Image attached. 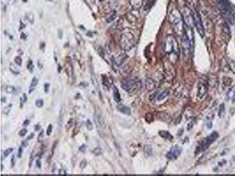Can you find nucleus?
Wrapping results in <instances>:
<instances>
[{"instance_id":"1","label":"nucleus","mask_w":235,"mask_h":176,"mask_svg":"<svg viewBox=\"0 0 235 176\" xmlns=\"http://www.w3.org/2000/svg\"><path fill=\"white\" fill-rule=\"evenodd\" d=\"M170 23L174 28L176 33L181 34L184 33V22L183 17L177 9H173L169 15Z\"/></svg>"},{"instance_id":"2","label":"nucleus","mask_w":235,"mask_h":176,"mask_svg":"<svg viewBox=\"0 0 235 176\" xmlns=\"http://www.w3.org/2000/svg\"><path fill=\"white\" fill-rule=\"evenodd\" d=\"M165 52L169 56L170 61L174 62L176 61L179 48L176 39L172 35H169L166 37L165 45Z\"/></svg>"},{"instance_id":"3","label":"nucleus","mask_w":235,"mask_h":176,"mask_svg":"<svg viewBox=\"0 0 235 176\" xmlns=\"http://www.w3.org/2000/svg\"><path fill=\"white\" fill-rule=\"evenodd\" d=\"M218 7L226 21L233 24L234 21V12L229 0H218Z\"/></svg>"},{"instance_id":"4","label":"nucleus","mask_w":235,"mask_h":176,"mask_svg":"<svg viewBox=\"0 0 235 176\" xmlns=\"http://www.w3.org/2000/svg\"><path fill=\"white\" fill-rule=\"evenodd\" d=\"M121 48L124 51H129L135 45V38L130 31H126L122 34L119 41Z\"/></svg>"},{"instance_id":"5","label":"nucleus","mask_w":235,"mask_h":176,"mask_svg":"<svg viewBox=\"0 0 235 176\" xmlns=\"http://www.w3.org/2000/svg\"><path fill=\"white\" fill-rule=\"evenodd\" d=\"M218 137L219 135L216 132H213L211 134H210L208 136H207L206 138H203V140L200 143L199 145L196 149V152L197 153H199L206 150L209 147L210 145L218 138Z\"/></svg>"},{"instance_id":"6","label":"nucleus","mask_w":235,"mask_h":176,"mask_svg":"<svg viewBox=\"0 0 235 176\" xmlns=\"http://www.w3.org/2000/svg\"><path fill=\"white\" fill-rule=\"evenodd\" d=\"M193 19H194V26L196 28L197 33H199L200 36L203 38L205 34V29L203 25V22L202 21V17L199 14V12L196 9H194L192 11Z\"/></svg>"},{"instance_id":"7","label":"nucleus","mask_w":235,"mask_h":176,"mask_svg":"<svg viewBox=\"0 0 235 176\" xmlns=\"http://www.w3.org/2000/svg\"><path fill=\"white\" fill-rule=\"evenodd\" d=\"M140 82H135L132 79L127 78L122 82L121 87L127 92H131L133 90H138L140 87Z\"/></svg>"},{"instance_id":"8","label":"nucleus","mask_w":235,"mask_h":176,"mask_svg":"<svg viewBox=\"0 0 235 176\" xmlns=\"http://www.w3.org/2000/svg\"><path fill=\"white\" fill-rule=\"evenodd\" d=\"M182 49L184 55L186 57H188L190 55V52H192L193 49L192 48L191 43H190V39L187 34L184 33L182 35Z\"/></svg>"},{"instance_id":"9","label":"nucleus","mask_w":235,"mask_h":176,"mask_svg":"<svg viewBox=\"0 0 235 176\" xmlns=\"http://www.w3.org/2000/svg\"><path fill=\"white\" fill-rule=\"evenodd\" d=\"M207 82L206 79H201L199 80L197 87V96L200 98L204 97L207 92Z\"/></svg>"},{"instance_id":"10","label":"nucleus","mask_w":235,"mask_h":176,"mask_svg":"<svg viewBox=\"0 0 235 176\" xmlns=\"http://www.w3.org/2000/svg\"><path fill=\"white\" fill-rule=\"evenodd\" d=\"M182 152V148L177 146H174L170 148L166 155V157L170 160H176L180 155Z\"/></svg>"},{"instance_id":"11","label":"nucleus","mask_w":235,"mask_h":176,"mask_svg":"<svg viewBox=\"0 0 235 176\" xmlns=\"http://www.w3.org/2000/svg\"><path fill=\"white\" fill-rule=\"evenodd\" d=\"M128 58V55L125 54H122L117 56V58L114 59L113 61L112 67L113 69L115 71H117L118 68L122 66L125 62L127 60Z\"/></svg>"},{"instance_id":"12","label":"nucleus","mask_w":235,"mask_h":176,"mask_svg":"<svg viewBox=\"0 0 235 176\" xmlns=\"http://www.w3.org/2000/svg\"><path fill=\"white\" fill-rule=\"evenodd\" d=\"M93 120L95 121L96 127H97V128L99 129H102L105 128V125L104 120H103L102 116H101L100 114L95 113V115L94 116L93 118Z\"/></svg>"},{"instance_id":"13","label":"nucleus","mask_w":235,"mask_h":176,"mask_svg":"<svg viewBox=\"0 0 235 176\" xmlns=\"http://www.w3.org/2000/svg\"><path fill=\"white\" fill-rule=\"evenodd\" d=\"M145 86L148 91H152L155 88V82L151 78H148L145 82Z\"/></svg>"},{"instance_id":"14","label":"nucleus","mask_w":235,"mask_h":176,"mask_svg":"<svg viewBox=\"0 0 235 176\" xmlns=\"http://www.w3.org/2000/svg\"><path fill=\"white\" fill-rule=\"evenodd\" d=\"M130 6L133 9H138L142 7L143 0H129Z\"/></svg>"},{"instance_id":"15","label":"nucleus","mask_w":235,"mask_h":176,"mask_svg":"<svg viewBox=\"0 0 235 176\" xmlns=\"http://www.w3.org/2000/svg\"><path fill=\"white\" fill-rule=\"evenodd\" d=\"M65 71L67 73L69 78H72L74 77V72L73 66L72 65V64L70 62H68L65 65Z\"/></svg>"},{"instance_id":"16","label":"nucleus","mask_w":235,"mask_h":176,"mask_svg":"<svg viewBox=\"0 0 235 176\" xmlns=\"http://www.w3.org/2000/svg\"><path fill=\"white\" fill-rule=\"evenodd\" d=\"M118 110L123 114L127 115H130L131 111L130 109L125 105H119L118 106Z\"/></svg>"},{"instance_id":"17","label":"nucleus","mask_w":235,"mask_h":176,"mask_svg":"<svg viewBox=\"0 0 235 176\" xmlns=\"http://www.w3.org/2000/svg\"><path fill=\"white\" fill-rule=\"evenodd\" d=\"M113 99L116 102L119 103L121 100V95L119 92L118 89L115 86L113 88Z\"/></svg>"},{"instance_id":"18","label":"nucleus","mask_w":235,"mask_h":176,"mask_svg":"<svg viewBox=\"0 0 235 176\" xmlns=\"http://www.w3.org/2000/svg\"><path fill=\"white\" fill-rule=\"evenodd\" d=\"M64 120V110L63 107H61L60 111H59L58 120V125L59 126V127H61L62 126Z\"/></svg>"},{"instance_id":"19","label":"nucleus","mask_w":235,"mask_h":176,"mask_svg":"<svg viewBox=\"0 0 235 176\" xmlns=\"http://www.w3.org/2000/svg\"><path fill=\"white\" fill-rule=\"evenodd\" d=\"M102 82L103 84L107 87H110L112 83V79L111 78H109L106 75L102 76Z\"/></svg>"},{"instance_id":"20","label":"nucleus","mask_w":235,"mask_h":176,"mask_svg":"<svg viewBox=\"0 0 235 176\" xmlns=\"http://www.w3.org/2000/svg\"><path fill=\"white\" fill-rule=\"evenodd\" d=\"M159 135L161 136V137L166 138V139L172 140L173 138L172 135L169 132H168V131H160Z\"/></svg>"},{"instance_id":"21","label":"nucleus","mask_w":235,"mask_h":176,"mask_svg":"<svg viewBox=\"0 0 235 176\" xmlns=\"http://www.w3.org/2000/svg\"><path fill=\"white\" fill-rule=\"evenodd\" d=\"M38 79H36V78H34L31 81L30 87H29V93H31L32 92L34 91V89H35V86L38 85Z\"/></svg>"},{"instance_id":"22","label":"nucleus","mask_w":235,"mask_h":176,"mask_svg":"<svg viewBox=\"0 0 235 176\" xmlns=\"http://www.w3.org/2000/svg\"><path fill=\"white\" fill-rule=\"evenodd\" d=\"M116 17H117V12H116V11H113L112 12H111L110 14H108L107 18L106 19V22L109 23V22H111L114 20L116 18Z\"/></svg>"},{"instance_id":"23","label":"nucleus","mask_w":235,"mask_h":176,"mask_svg":"<svg viewBox=\"0 0 235 176\" xmlns=\"http://www.w3.org/2000/svg\"><path fill=\"white\" fill-rule=\"evenodd\" d=\"M9 70L11 72L14 74V75H18L19 73V70L17 68V67L16 66H15L13 63H10L9 64Z\"/></svg>"},{"instance_id":"24","label":"nucleus","mask_w":235,"mask_h":176,"mask_svg":"<svg viewBox=\"0 0 235 176\" xmlns=\"http://www.w3.org/2000/svg\"><path fill=\"white\" fill-rule=\"evenodd\" d=\"M5 91L7 93H14L16 91V89L13 86L8 85L5 88Z\"/></svg>"},{"instance_id":"25","label":"nucleus","mask_w":235,"mask_h":176,"mask_svg":"<svg viewBox=\"0 0 235 176\" xmlns=\"http://www.w3.org/2000/svg\"><path fill=\"white\" fill-rule=\"evenodd\" d=\"M168 95H169V92H167V91L162 92L161 93H160L159 95V96H158V100H159V101L164 100L165 98H166L167 97V96H168Z\"/></svg>"},{"instance_id":"26","label":"nucleus","mask_w":235,"mask_h":176,"mask_svg":"<svg viewBox=\"0 0 235 176\" xmlns=\"http://www.w3.org/2000/svg\"><path fill=\"white\" fill-rule=\"evenodd\" d=\"M225 114V106L224 104H222L219 107V115L220 117H223Z\"/></svg>"},{"instance_id":"27","label":"nucleus","mask_w":235,"mask_h":176,"mask_svg":"<svg viewBox=\"0 0 235 176\" xmlns=\"http://www.w3.org/2000/svg\"><path fill=\"white\" fill-rule=\"evenodd\" d=\"M92 153L96 156H100L102 154V150L100 147H96L93 150Z\"/></svg>"},{"instance_id":"28","label":"nucleus","mask_w":235,"mask_h":176,"mask_svg":"<svg viewBox=\"0 0 235 176\" xmlns=\"http://www.w3.org/2000/svg\"><path fill=\"white\" fill-rule=\"evenodd\" d=\"M35 105H36V107H38L39 108H42L43 106V105H44V100H43V99H38V100H36Z\"/></svg>"},{"instance_id":"29","label":"nucleus","mask_w":235,"mask_h":176,"mask_svg":"<svg viewBox=\"0 0 235 176\" xmlns=\"http://www.w3.org/2000/svg\"><path fill=\"white\" fill-rule=\"evenodd\" d=\"M86 127H87L88 130L91 131L93 129V125H92V122H91L90 120L88 119V120H86Z\"/></svg>"},{"instance_id":"30","label":"nucleus","mask_w":235,"mask_h":176,"mask_svg":"<svg viewBox=\"0 0 235 176\" xmlns=\"http://www.w3.org/2000/svg\"><path fill=\"white\" fill-rule=\"evenodd\" d=\"M87 164H88V163H87V161H86V159H83V160H82L80 164V168H81V169L83 170L86 167V166H87Z\"/></svg>"},{"instance_id":"31","label":"nucleus","mask_w":235,"mask_h":176,"mask_svg":"<svg viewBox=\"0 0 235 176\" xmlns=\"http://www.w3.org/2000/svg\"><path fill=\"white\" fill-rule=\"evenodd\" d=\"M228 65L231 70L235 73V63L233 61H230L229 62H228Z\"/></svg>"},{"instance_id":"32","label":"nucleus","mask_w":235,"mask_h":176,"mask_svg":"<svg viewBox=\"0 0 235 176\" xmlns=\"http://www.w3.org/2000/svg\"><path fill=\"white\" fill-rule=\"evenodd\" d=\"M14 150L13 148H8L5 150V152H4V157H7V156H8V155L10 154V153Z\"/></svg>"},{"instance_id":"33","label":"nucleus","mask_w":235,"mask_h":176,"mask_svg":"<svg viewBox=\"0 0 235 176\" xmlns=\"http://www.w3.org/2000/svg\"><path fill=\"white\" fill-rule=\"evenodd\" d=\"M14 61H15V62L18 65H19V66L22 65V62H23V61H22V59L20 56H16L15 58Z\"/></svg>"},{"instance_id":"34","label":"nucleus","mask_w":235,"mask_h":176,"mask_svg":"<svg viewBox=\"0 0 235 176\" xmlns=\"http://www.w3.org/2000/svg\"><path fill=\"white\" fill-rule=\"evenodd\" d=\"M27 68H28L29 71L31 72H33V69H34V65L33 63V62H32L31 60H29L28 62V65H27Z\"/></svg>"},{"instance_id":"35","label":"nucleus","mask_w":235,"mask_h":176,"mask_svg":"<svg viewBox=\"0 0 235 176\" xmlns=\"http://www.w3.org/2000/svg\"><path fill=\"white\" fill-rule=\"evenodd\" d=\"M27 133V129L25 128H23L19 131L18 135L20 137H24V136L26 135Z\"/></svg>"},{"instance_id":"36","label":"nucleus","mask_w":235,"mask_h":176,"mask_svg":"<svg viewBox=\"0 0 235 176\" xmlns=\"http://www.w3.org/2000/svg\"><path fill=\"white\" fill-rule=\"evenodd\" d=\"M44 130H43V131H41L40 133H39V135L38 136V138H37V140H38V142L41 143L43 142V138H44Z\"/></svg>"},{"instance_id":"37","label":"nucleus","mask_w":235,"mask_h":176,"mask_svg":"<svg viewBox=\"0 0 235 176\" xmlns=\"http://www.w3.org/2000/svg\"><path fill=\"white\" fill-rule=\"evenodd\" d=\"M52 132H53V125H49L48 127L46 129V135L47 136H50L51 134L52 133Z\"/></svg>"},{"instance_id":"38","label":"nucleus","mask_w":235,"mask_h":176,"mask_svg":"<svg viewBox=\"0 0 235 176\" xmlns=\"http://www.w3.org/2000/svg\"><path fill=\"white\" fill-rule=\"evenodd\" d=\"M27 17H28V19L29 21V22H30L31 24H33L34 20V14L33 13H29L28 14V15H27Z\"/></svg>"},{"instance_id":"39","label":"nucleus","mask_w":235,"mask_h":176,"mask_svg":"<svg viewBox=\"0 0 235 176\" xmlns=\"http://www.w3.org/2000/svg\"><path fill=\"white\" fill-rule=\"evenodd\" d=\"M206 125L208 129H211L212 126V119H210L209 118H207V120L206 121Z\"/></svg>"},{"instance_id":"40","label":"nucleus","mask_w":235,"mask_h":176,"mask_svg":"<svg viewBox=\"0 0 235 176\" xmlns=\"http://www.w3.org/2000/svg\"><path fill=\"white\" fill-rule=\"evenodd\" d=\"M86 149V146L85 145H82V146H81L80 147H79V150L80 151L81 153H84L85 152Z\"/></svg>"},{"instance_id":"41","label":"nucleus","mask_w":235,"mask_h":176,"mask_svg":"<svg viewBox=\"0 0 235 176\" xmlns=\"http://www.w3.org/2000/svg\"><path fill=\"white\" fill-rule=\"evenodd\" d=\"M11 108V105H8V106H7V107L4 108V113L8 114V113L9 112V111H10Z\"/></svg>"},{"instance_id":"42","label":"nucleus","mask_w":235,"mask_h":176,"mask_svg":"<svg viewBox=\"0 0 235 176\" xmlns=\"http://www.w3.org/2000/svg\"><path fill=\"white\" fill-rule=\"evenodd\" d=\"M49 87H50V85L48 83H46L44 85V90H45V92L46 93H47L49 90Z\"/></svg>"},{"instance_id":"43","label":"nucleus","mask_w":235,"mask_h":176,"mask_svg":"<svg viewBox=\"0 0 235 176\" xmlns=\"http://www.w3.org/2000/svg\"><path fill=\"white\" fill-rule=\"evenodd\" d=\"M23 147H19V148H18V155H17V156H18V158H21V156H22V154H23Z\"/></svg>"},{"instance_id":"44","label":"nucleus","mask_w":235,"mask_h":176,"mask_svg":"<svg viewBox=\"0 0 235 176\" xmlns=\"http://www.w3.org/2000/svg\"><path fill=\"white\" fill-rule=\"evenodd\" d=\"M59 174L60 175H66L67 174V173H66V170L63 169V168H61L59 170Z\"/></svg>"},{"instance_id":"45","label":"nucleus","mask_w":235,"mask_h":176,"mask_svg":"<svg viewBox=\"0 0 235 176\" xmlns=\"http://www.w3.org/2000/svg\"><path fill=\"white\" fill-rule=\"evenodd\" d=\"M73 123H74L73 119L70 120V121H69L67 123V125H66V127H67L68 129L71 127V126H72V125H73Z\"/></svg>"},{"instance_id":"46","label":"nucleus","mask_w":235,"mask_h":176,"mask_svg":"<svg viewBox=\"0 0 235 176\" xmlns=\"http://www.w3.org/2000/svg\"><path fill=\"white\" fill-rule=\"evenodd\" d=\"M36 166L38 168H41V162L39 159H37L36 160Z\"/></svg>"},{"instance_id":"47","label":"nucleus","mask_w":235,"mask_h":176,"mask_svg":"<svg viewBox=\"0 0 235 176\" xmlns=\"http://www.w3.org/2000/svg\"><path fill=\"white\" fill-rule=\"evenodd\" d=\"M27 101V96L25 93H24L23 98H22V103H25Z\"/></svg>"},{"instance_id":"48","label":"nucleus","mask_w":235,"mask_h":176,"mask_svg":"<svg viewBox=\"0 0 235 176\" xmlns=\"http://www.w3.org/2000/svg\"><path fill=\"white\" fill-rule=\"evenodd\" d=\"M22 146H23L24 147H27V146H28V141H27V140H23V142H22Z\"/></svg>"},{"instance_id":"49","label":"nucleus","mask_w":235,"mask_h":176,"mask_svg":"<svg viewBox=\"0 0 235 176\" xmlns=\"http://www.w3.org/2000/svg\"><path fill=\"white\" fill-rule=\"evenodd\" d=\"M11 162L12 167H13V166L15 165V156L14 155L12 156Z\"/></svg>"},{"instance_id":"50","label":"nucleus","mask_w":235,"mask_h":176,"mask_svg":"<svg viewBox=\"0 0 235 176\" xmlns=\"http://www.w3.org/2000/svg\"><path fill=\"white\" fill-rule=\"evenodd\" d=\"M29 125V120L27 119L25 120L23 124L24 127H27V126H28Z\"/></svg>"},{"instance_id":"51","label":"nucleus","mask_w":235,"mask_h":176,"mask_svg":"<svg viewBox=\"0 0 235 176\" xmlns=\"http://www.w3.org/2000/svg\"><path fill=\"white\" fill-rule=\"evenodd\" d=\"M34 137V134L33 133H31L30 135L28 136V137L27 138H28V140H30V139H32V138H33Z\"/></svg>"},{"instance_id":"52","label":"nucleus","mask_w":235,"mask_h":176,"mask_svg":"<svg viewBox=\"0 0 235 176\" xmlns=\"http://www.w3.org/2000/svg\"><path fill=\"white\" fill-rule=\"evenodd\" d=\"M58 36L59 38H62V32L61 30H58Z\"/></svg>"},{"instance_id":"53","label":"nucleus","mask_w":235,"mask_h":176,"mask_svg":"<svg viewBox=\"0 0 235 176\" xmlns=\"http://www.w3.org/2000/svg\"><path fill=\"white\" fill-rule=\"evenodd\" d=\"M34 157H33V156H31V157H30V161H29V166H31V164H32V163H33V161L34 160Z\"/></svg>"},{"instance_id":"54","label":"nucleus","mask_w":235,"mask_h":176,"mask_svg":"<svg viewBox=\"0 0 235 176\" xmlns=\"http://www.w3.org/2000/svg\"><path fill=\"white\" fill-rule=\"evenodd\" d=\"M40 126H39V125H36V126H35V131H38V130H39V129H40Z\"/></svg>"},{"instance_id":"55","label":"nucleus","mask_w":235,"mask_h":176,"mask_svg":"<svg viewBox=\"0 0 235 176\" xmlns=\"http://www.w3.org/2000/svg\"><path fill=\"white\" fill-rule=\"evenodd\" d=\"M53 170H52V171H53V173H54V172H55V168H56V167L55 163H54L53 165Z\"/></svg>"},{"instance_id":"56","label":"nucleus","mask_w":235,"mask_h":176,"mask_svg":"<svg viewBox=\"0 0 235 176\" xmlns=\"http://www.w3.org/2000/svg\"><path fill=\"white\" fill-rule=\"evenodd\" d=\"M46 1H48V2H52L53 1V0H46Z\"/></svg>"},{"instance_id":"57","label":"nucleus","mask_w":235,"mask_h":176,"mask_svg":"<svg viewBox=\"0 0 235 176\" xmlns=\"http://www.w3.org/2000/svg\"><path fill=\"white\" fill-rule=\"evenodd\" d=\"M2 170H3V165H2V164H1V170L2 171Z\"/></svg>"}]
</instances>
